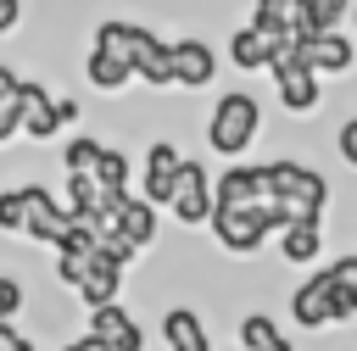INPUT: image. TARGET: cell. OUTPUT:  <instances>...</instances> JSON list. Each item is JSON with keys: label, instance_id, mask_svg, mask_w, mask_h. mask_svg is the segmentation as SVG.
Wrapping results in <instances>:
<instances>
[{"label": "cell", "instance_id": "15", "mask_svg": "<svg viewBox=\"0 0 357 351\" xmlns=\"http://www.w3.org/2000/svg\"><path fill=\"white\" fill-rule=\"evenodd\" d=\"M318 251H324V217L290 223V228L279 234V256H284L290 267H312V262H318Z\"/></svg>", "mask_w": 357, "mask_h": 351}, {"label": "cell", "instance_id": "29", "mask_svg": "<svg viewBox=\"0 0 357 351\" xmlns=\"http://www.w3.org/2000/svg\"><path fill=\"white\" fill-rule=\"evenodd\" d=\"M0 351H28V340H22L17 323H0Z\"/></svg>", "mask_w": 357, "mask_h": 351}, {"label": "cell", "instance_id": "12", "mask_svg": "<svg viewBox=\"0 0 357 351\" xmlns=\"http://www.w3.org/2000/svg\"><path fill=\"white\" fill-rule=\"evenodd\" d=\"M268 195V167H229L218 178V206H262Z\"/></svg>", "mask_w": 357, "mask_h": 351}, {"label": "cell", "instance_id": "20", "mask_svg": "<svg viewBox=\"0 0 357 351\" xmlns=\"http://www.w3.org/2000/svg\"><path fill=\"white\" fill-rule=\"evenodd\" d=\"M351 11V0H301V28H296V45L318 39V33H335V22Z\"/></svg>", "mask_w": 357, "mask_h": 351}, {"label": "cell", "instance_id": "10", "mask_svg": "<svg viewBox=\"0 0 357 351\" xmlns=\"http://www.w3.org/2000/svg\"><path fill=\"white\" fill-rule=\"evenodd\" d=\"M162 345H167V351H212L206 318H201L195 306H167V312H162Z\"/></svg>", "mask_w": 357, "mask_h": 351}, {"label": "cell", "instance_id": "34", "mask_svg": "<svg viewBox=\"0 0 357 351\" xmlns=\"http://www.w3.org/2000/svg\"><path fill=\"white\" fill-rule=\"evenodd\" d=\"M223 351H245V345H223Z\"/></svg>", "mask_w": 357, "mask_h": 351}, {"label": "cell", "instance_id": "6", "mask_svg": "<svg viewBox=\"0 0 357 351\" xmlns=\"http://www.w3.org/2000/svg\"><path fill=\"white\" fill-rule=\"evenodd\" d=\"M178 167H184L178 145H173V139H156V145L145 150V178H139V195H145L151 206H173V189H178Z\"/></svg>", "mask_w": 357, "mask_h": 351}, {"label": "cell", "instance_id": "32", "mask_svg": "<svg viewBox=\"0 0 357 351\" xmlns=\"http://www.w3.org/2000/svg\"><path fill=\"white\" fill-rule=\"evenodd\" d=\"M61 351H106V345H100V340H89V334H78V340H73V345H61Z\"/></svg>", "mask_w": 357, "mask_h": 351}, {"label": "cell", "instance_id": "27", "mask_svg": "<svg viewBox=\"0 0 357 351\" xmlns=\"http://www.w3.org/2000/svg\"><path fill=\"white\" fill-rule=\"evenodd\" d=\"M89 262H95V256H67V251H56V279H61L67 290H78V284L89 279Z\"/></svg>", "mask_w": 357, "mask_h": 351}, {"label": "cell", "instance_id": "5", "mask_svg": "<svg viewBox=\"0 0 357 351\" xmlns=\"http://www.w3.org/2000/svg\"><path fill=\"white\" fill-rule=\"evenodd\" d=\"M184 228H201V223H212V212H218V184H212V173L201 167V162H190L184 156V167H178V189H173V206H167Z\"/></svg>", "mask_w": 357, "mask_h": 351}, {"label": "cell", "instance_id": "1", "mask_svg": "<svg viewBox=\"0 0 357 351\" xmlns=\"http://www.w3.org/2000/svg\"><path fill=\"white\" fill-rule=\"evenodd\" d=\"M257 128H262V106H257V95H245V89H229L218 106H212V117H206V145L218 150V156H245L251 150V139H257Z\"/></svg>", "mask_w": 357, "mask_h": 351}, {"label": "cell", "instance_id": "7", "mask_svg": "<svg viewBox=\"0 0 357 351\" xmlns=\"http://www.w3.org/2000/svg\"><path fill=\"white\" fill-rule=\"evenodd\" d=\"M67 228H73V212H67L45 184H28V234H22V240H39V245H56V251H61Z\"/></svg>", "mask_w": 357, "mask_h": 351}, {"label": "cell", "instance_id": "8", "mask_svg": "<svg viewBox=\"0 0 357 351\" xmlns=\"http://www.w3.org/2000/svg\"><path fill=\"white\" fill-rule=\"evenodd\" d=\"M84 334H89V340H100L106 351H145V329L134 323V312H128L123 301H112V306H95Z\"/></svg>", "mask_w": 357, "mask_h": 351}, {"label": "cell", "instance_id": "4", "mask_svg": "<svg viewBox=\"0 0 357 351\" xmlns=\"http://www.w3.org/2000/svg\"><path fill=\"white\" fill-rule=\"evenodd\" d=\"M212 240L223 245V251H234V256H251V251H262L268 245V217H262V206H218L212 212Z\"/></svg>", "mask_w": 357, "mask_h": 351}, {"label": "cell", "instance_id": "21", "mask_svg": "<svg viewBox=\"0 0 357 351\" xmlns=\"http://www.w3.org/2000/svg\"><path fill=\"white\" fill-rule=\"evenodd\" d=\"M139 22H100L95 28V45L89 50H106V56H117V61H128L134 67V50H139Z\"/></svg>", "mask_w": 357, "mask_h": 351}, {"label": "cell", "instance_id": "33", "mask_svg": "<svg viewBox=\"0 0 357 351\" xmlns=\"http://www.w3.org/2000/svg\"><path fill=\"white\" fill-rule=\"evenodd\" d=\"M28 351H45V345H33V340H28Z\"/></svg>", "mask_w": 357, "mask_h": 351}, {"label": "cell", "instance_id": "13", "mask_svg": "<svg viewBox=\"0 0 357 351\" xmlns=\"http://www.w3.org/2000/svg\"><path fill=\"white\" fill-rule=\"evenodd\" d=\"M257 33H268L279 50L296 45V28H301V0H257V17H251Z\"/></svg>", "mask_w": 357, "mask_h": 351}, {"label": "cell", "instance_id": "24", "mask_svg": "<svg viewBox=\"0 0 357 351\" xmlns=\"http://www.w3.org/2000/svg\"><path fill=\"white\" fill-rule=\"evenodd\" d=\"M0 234H28V184L0 189Z\"/></svg>", "mask_w": 357, "mask_h": 351}, {"label": "cell", "instance_id": "22", "mask_svg": "<svg viewBox=\"0 0 357 351\" xmlns=\"http://www.w3.org/2000/svg\"><path fill=\"white\" fill-rule=\"evenodd\" d=\"M84 72H89V84H95V89H106V95H117V89L134 78V67H128V61H117V56H106V50H89Z\"/></svg>", "mask_w": 357, "mask_h": 351}, {"label": "cell", "instance_id": "17", "mask_svg": "<svg viewBox=\"0 0 357 351\" xmlns=\"http://www.w3.org/2000/svg\"><path fill=\"white\" fill-rule=\"evenodd\" d=\"M273 56H279V45H273L268 33H257V28H234V39H229V61H234L240 72H262V67H273Z\"/></svg>", "mask_w": 357, "mask_h": 351}, {"label": "cell", "instance_id": "11", "mask_svg": "<svg viewBox=\"0 0 357 351\" xmlns=\"http://www.w3.org/2000/svg\"><path fill=\"white\" fill-rule=\"evenodd\" d=\"M173 72H178L184 89H206L212 72H218V50H212L206 39H178V45H173Z\"/></svg>", "mask_w": 357, "mask_h": 351}, {"label": "cell", "instance_id": "26", "mask_svg": "<svg viewBox=\"0 0 357 351\" xmlns=\"http://www.w3.org/2000/svg\"><path fill=\"white\" fill-rule=\"evenodd\" d=\"M22 279L17 273H0V323H17V312H22Z\"/></svg>", "mask_w": 357, "mask_h": 351}, {"label": "cell", "instance_id": "14", "mask_svg": "<svg viewBox=\"0 0 357 351\" xmlns=\"http://www.w3.org/2000/svg\"><path fill=\"white\" fill-rule=\"evenodd\" d=\"M296 50H301V61H307L312 72H346L351 56H357V45H351L346 33H318V39L296 45Z\"/></svg>", "mask_w": 357, "mask_h": 351}, {"label": "cell", "instance_id": "30", "mask_svg": "<svg viewBox=\"0 0 357 351\" xmlns=\"http://www.w3.org/2000/svg\"><path fill=\"white\" fill-rule=\"evenodd\" d=\"M17 95H22V78L11 67H0V100H17Z\"/></svg>", "mask_w": 357, "mask_h": 351}, {"label": "cell", "instance_id": "19", "mask_svg": "<svg viewBox=\"0 0 357 351\" xmlns=\"http://www.w3.org/2000/svg\"><path fill=\"white\" fill-rule=\"evenodd\" d=\"M240 345H245V351H296L290 334H284L268 312H245V318H240Z\"/></svg>", "mask_w": 357, "mask_h": 351}, {"label": "cell", "instance_id": "9", "mask_svg": "<svg viewBox=\"0 0 357 351\" xmlns=\"http://www.w3.org/2000/svg\"><path fill=\"white\" fill-rule=\"evenodd\" d=\"M17 106H22V134L39 139V145H45L56 128H67V123H61V106H56V95H45V84H28V78H22Z\"/></svg>", "mask_w": 357, "mask_h": 351}, {"label": "cell", "instance_id": "25", "mask_svg": "<svg viewBox=\"0 0 357 351\" xmlns=\"http://www.w3.org/2000/svg\"><path fill=\"white\" fill-rule=\"evenodd\" d=\"M95 178H100V189H106V195H128V156L106 145V156H100Z\"/></svg>", "mask_w": 357, "mask_h": 351}, {"label": "cell", "instance_id": "23", "mask_svg": "<svg viewBox=\"0 0 357 351\" xmlns=\"http://www.w3.org/2000/svg\"><path fill=\"white\" fill-rule=\"evenodd\" d=\"M100 156H106V145H100V139H89V134H78V139H67L61 167H67V173H95V167H100Z\"/></svg>", "mask_w": 357, "mask_h": 351}, {"label": "cell", "instance_id": "16", "mask_svg": "<svg viewBox=\"0 0 357 351\" xmlns=\"http://www.w3.org/2000/svg\"><path fill=\"white\" fill-rule=\"evenodd\" d=\"M117 290H123V267H117L112 256H100V251H95V262H89V279L78 284V301H84V312H95V306H112V301H117Z\"/></svg>", "mask_w": 357, "mask_h": 351}, {"label": "cell", "instance_id": "18", "mask_svg": "<svg viewBox=\"0 0 357 351\" xmlns=\"http://www.w3.org/2000/svg\"><path fill=\"white\" fill-rule=\"evenodd\" d=\"M117 234H123L134 251H145V245L156 240V206H151L145 195H128L123 212H117Z\"/></svg>", "mask_w": 357, "mask_h": 351}, {"label": "cell", "instance_id": "31", "mask_svg": "<svg viewBox=\"0 0 357 351\" xmlns=\"http://www.w3.org/2000/svg\"><path fill=\"white\" fill-rule=\"evenodd\" d=\"M17 17H22V0H0V33H11Z\"/></svg>", "mask_w": 357, "mask_h": 351}, {"label": "cell", "instance_id": "28", "mask_svg": "<svg viewBox=\"0 0 357 351\" xmlns=\"http://www.w3.org/2000/svg\"><path fill=\"white\" fill-rule=\"evenodd\" d=\"M335 145H340V162H346V167H357V117H346V123H340Z\"/></svg>", "mask_w": 357, "mask_h": 351}, {"label": "cell", "instance_id": "3", "mask_svg": "<svg viewBox=\"0 0 357 351\" xmlns=\"http://www.w3.org/2000/svg\"><path fill=\"white\" fill-rule=\"evenodd\" d=\"M290 323H301L307 334L340 323V279H335V267H318L312 279H301L290 290Z\"/></svg>", "mask_w": 357, "mask_h": 351}, {"label": "cell", "instance_id": "2", "mask_svg": "<svg viewBox=\"0 0 357 351\" xmlns=\"http://www.w3.org/2000/svg\"><path fill=\"white\" fill-rule=\"evenodd\" d=\"M268 189H273V195L284 201L290 223L324 217L329 184H324V173H318V167H307V162H290V156H279V162H268Z\"/></svg>", "mask_w": 357, "mask_h": 351}]
</instances>
